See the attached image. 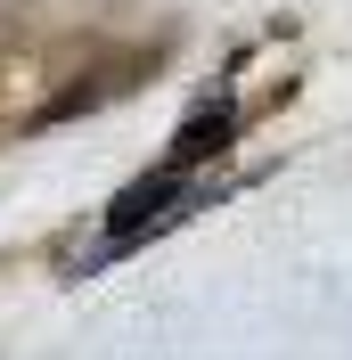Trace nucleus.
I'll list each match as a JSON object with an SVG mask.
<instances>
[{
	"instance_id": "nucleus-1",
	"label": "nucleus",
	"mask_w": 352,
	"mask_h": 360,
	"mask_svg": "<svg viewBox=\"0 0 352 360\" xmlns=\"http://www.w3.org/2000/svg\"><path fill=\"white\" fill-rule=\"evenodd\" d=\"M230 139H238V98H230V90H205L197 107L180 115V131H172V148H164V164H172V172H205Z\"/></svg>"
}]
</instances>
